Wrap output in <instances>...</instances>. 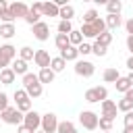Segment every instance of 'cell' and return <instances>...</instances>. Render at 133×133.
Listing matches in <instances>:
<instances>
[{"mask_svg": "<svg viewBox=\"0 0 133 133\" xmlns=\"http://www.w3.org/2000/svg\"><path fill=\"white\" fill-rule=\"evenodd\" d=\"M15 33H17V27H15V23H2V25H0V37H4V39H10Z\"/></svg>", "mask_w": 133, "mask_h": 133, "instance_id": "16", "label": "cell"}, {"mask_svg": "<svg viewBox=\"0 0 133 133\" xmlns=\"http://www.w3.org/2000/svg\"><path fill=\"white\" fill-rule=\"evenodd\" d=\"M56 133H79V131H77L75 123H71V121H60V123H58Z\"/></svg>", "mask_w": 133, "mask_h": 133, "instance_id": "20", "label": "cell"}, {"mask_svg": "<svg viewBox=\"0 0 133 133\" xmlns=\"http://www.w3.org/2000/svg\"><path fill=\"white\" fill-rule=\"evenodd\" d=\"M104 23H106V29L110 31V29H118L123 25V19H121V15H106Z\"/></svg>", "mask_w": 133, "mask_h": 133, "instance_id": "15", "label": "cell"}, {"mask_svg": "<svg viewBox=\"0 0 133 133\" xmlns=\"http://www.w3.org/2000/svg\"><path fill=\"white\" fill-rule=\"evenodd\" d=\"M0 21H2V23H12L15 17H12V12L6 8V10H0Z\"/></svg>", "mask_w": 133, "mask_h": 133, "instance_id": "39", "label": "cell"}, {"mask_svg": "<svg viewBox=\"0 0 133 133\" xmlns=\"http://www.w3.org/2000/svg\"><path fill=\"white\" fill-rule=\"evenodd\" d=\"M0 56H2L4 60L12 62V60L17 58V48L10 46V44H4V46H0Z\"/></svg>", "mask_w": 133, "mask_h": 133, "instance_id": "13", "label": "cell"}, {"mask_svg": "<svg viewBox=\"0 0 133 133\" xmlns=\"http://www.w3.org/2000/svg\"><path fill=\"white\" fill-rule=\"evenodd\" d=\"M8 8V2L6 0H0V10H6Z\"/></svg>", "mask_w": 133, "mask_h": 133, "instance_id": "50", "label": "cell"}, {"mask_svg": "<svg viewBox=\"0 0 133 133\" xmlns=\"http://www.w3.org/2000/svg\"><path fill=\"white\" fill-rule=\"evenodd\" d=\"M127 48H129V52L133 56V35H127Z\"/></svg>", "mask_w": 133, "mask_h": 133, "instance_id": "45", "label": "cell"}, {"mask_svg": "<svg viewBox=\"0 0 133 133\" xmlns=\"http://www.w3.org/2000/svg\"><path fill=\"white\" fill-rule=\"evenodd\" d=\"M8 64H10V62H8V60H4V58L0 56V71H2V69H6Z\"/></svg>", "mask_w": 133, "mask_h": 133, "instance_id": "48", "label": "cell"}, {"mask_svg": "<svg viewBox=\"0 0 133 133\" xmlns=\"http://www.w3.org/2000/svg\"><path fill=\"white\" fill-rule=\"evenodd\" d=\"M17 133H33V131H31V129H27L25 125H19V127H17Z\"/></svg>", "mask_w": 133, "mask_h": 133, "instance_id": "46", "label": "cell"}, {"mask_svg": "<svg viewBox=\"0 0 133 133\" xmlns=\"http://www.w3.org/2000/svg\"><path fill=\"white\" fill-rule=\"evenodd\" d=\"M96 42H98L100 46L108 48V46H110V42H112V33H110V31H104L102 35H98V37H96Z\"/></svg>", "mask_w": 133, "mask_h": 133, "instance_id": "29", "label": "cell"}, {"mask_svg": "<svg viewBox=\"0 0 133 133\" xmlns=\"http://www.w3.org/2000/svg\"><path fill=\"white\" fill-rule=\"evenodd\" d=\"M123 123H125V129H133V110L131 112H125Z\"/></svg>", "mask_w": 133, "mask_h": 133, "instance_id": "40", "label": "cell"}, {"mask_svg": "<svg viewBox=\"0 0 133 133\" xmlns=\"http://www.w3.org/2000/svg\"><path fill=\"white\" fill-rule=\"evenodd\" d=\"M79 31H81V35H83V37H98V33H96L94 25H85V23H83V27H81Z\"/></svg>", "mask_w": 133, "mask_h": 133, "instance_id": "31", "label": "cell"}, {"mask_svg": "<svg viewBox=\"0 0 133 133\" xmlns=\"http://www.w3.org/2000/svg\"><path fill=\"white\" fill-rule=\"evenodd\" d=\"M23 89L27 91L29 98H39V96L44 94V85L39 83V79H37L35 73H27V75H23Z\"/></svg>", "mask_w": 133, "mask_h": 133, "instance_id": "1", "label": "cell"}, {"mask_svg": "<svg viewBox=\"0 0 133 133\" xmlns=\"http://www.w3.org/2000/svg\"><path fill=\"white\" fill-rule=\"evenodd\" d=\"M0 121L6 123V125H23V112L17 110V106H8L6 110L0 112Z\"/></svg>", "mask_w": 133, "mask_h": 133, "instance_id": "3", "label": "cell"}, {"mask_svg": "<svg viewBox=\"0 0 133 133\" xmlns=\"http://www.w3.org/2000/svg\"><path fill=\"white\" fill-rule=\"evenodd\" d=\"M116 108H118L121 112H131V110H133V102H129V100L123 98V100L116 102Z\"/></svg>", "mask_w": 133, "mask_h": 133, "instance_id": "32", "label": "cell"}, {"mask_svg": "<svg viewBox=\"0 0 133 133\" xmlns=\"http://www.w3.org/2000/svg\"><path fill=\"white\" fill-rule=\"evenodd\" d=\"M64 66H66V62H64L60 56H56V58H52V60H50V69H52L54 73H60V71H64Z\"/></svg>", "mask_w": 133, "mask_h": 133, "instance_id": "28", "label": "cell"}, {"mask_svg": "<svg viewBox=\"0 0 133 133\" xmlns=\"http://www.w3.org/2000/svg\"><path fill=\"white\" fill-rule=\"evenodd\" d=\"M123 98H125V100H129V102H133V87H131V89H129V91H127Z\"/></svg>", "mask_w": 133, "mask_h": 133, "instance_id": "47", "label": "cell"}, {"mask_svg": "<svg viewBox=\"0 0 133 133\" xmlns=\"http://www.w3.org/2000/svg\"><path fill=\"white\" fill-rule=\"evenodd\" d=\"M60 58H62L64 62H77V60H79V52H77L75 46H69V48L60 50Z\"/></svg>", "mask_w": 133, "mask_h": 133, "instance_id": "12", "label": "cell"}, {"mask_svg": "<svg viewBox=\"0 0 133 133\" xmlns=\"http://www.w3.org/2000/svg\"><path fill=\"white\" fill-rule=\"evenodd\" d=\"M12 98H15V102H17V104H21V102H25V100H31V98L27 96V91H25V89H15Z\"/></svg>", "mask_w": 133, "mask_h": 133, "instance_id": "34", "label": "cell"}, {"mask_svg": "<svg viewBox=\"0 0 133 133\" xmlns=\"http://www.w3.org/2000/svg\"><path fill=\"white\" fill-rule=\"evenodd\" d=\"M8 10L12 12L15 19H25L27 12H29V6L25 2H12V4H8Z\"/></svg>", "mask_w": 133, "mask_h": 133, "instance_id": "10", "label": "cell"}, {"mask_svg": "<svg viewBox=\"0 0 133 133\" xmlns=\"http://www.w3.org/2000/svg\"><path fill=\"white\" fill-rule=\"evenodd\" d=\"M31 33H33V37H35V39L46 42V39L50 37V25H48V23H44V21H39V23H35V25L31 27Z\"/></svg>", "mask_w": 133, "mask_h": 133, "instance_id": "7", "label": "cell"}, {"mask_svg": "<svg viewBox=\"0 0 133 133\" xmlns=\"http://www.w3.org/2000/svg\"><path fill=\"white\" fill-rule=\"evenodd\" d=\"M60 8L54 2H42V17H58Z\"/></svg>", "mask_w": 133, "mask_h": 133, "instance_id": "14", "label": "cell"}, {"mask_svg": "<svg viewBox=\"0 0 133 133\" xmlns=\"http://www.w3.org/2000/svg\"><path fill=\"white\" fill-rule=\"evenodd\" d=\"M58 17H60V21H71V19L75 17V8H73L71 4H66V6H62V8H60Z\"/></svg>", "mask_w": 133, "mask_h": 133, "instance_id": "23", "label": "cell"}, {"mask_svg": "<svg viewBox=\"0 0 133 133\" xmlns=\"http://www.w3.org/2000/svg\"><path fill=\"white\" fill-rule=\"evenodd\" d=\"M69 44H71V46H75V48H77V46H81V44H83V35H81V31L73 29V31L69 33Z\"/></svg>", "mask_w": 133, "mask_h": 133, "instance_id": "25", "label": "cell"}, {"mask_svg": "<svg viewBox=\"0 0 133 133\" xmlns=\"http://www.w3.org/2000/svg\"><path fill=\"white\" fill-rule=\"evenodd\" d=\"M75 73H77L79 77H91V75L96 73V66H94V62H89V60H77V62H75Z\"/></svg>", "mask_w": 133, "mask_h": 133, "instance_id": "8", "label": "cell"}, {"mask_svg": "<svg viewBox=\"0 0 133 133\" xmlns=\"http://www.w3.org/2000/svg\"><path fill=\"white\" fill-rule=\"evenodd\" d=\"M10 69H12V73H15V75H27V73H29V71H27V62H25V60H21V58H15Z\"/></svg>", "mask_w": 133, "mask_h": 133, "instance_id": "19", "label": "cell"}, {"mask_svg": "<svg viewBox=\"0 0 133 133\" xmlns=\"http://www.w3.org/2000/svg\"><path fill=\"white\" fill-rule=\"evenodd\" d=\"M106 10H108V15H121L123 2H121V0H108V2H106Z\"/></svg>", "mask_w": 133, "mask_h": 133, "instance_id": "21", "label": "cell"}, {"mask_svg": "<svg viewBox=\"0 0 133 133\" xmlns=\"http://www.w3.org/2000/svg\"><path fill=\"white\" fill-rule=\"evenodd\" d=\"M58 116L54 114V112H46V114H42V131L44 133H56V129H58Z\"/></svg>", "mask_w": 133, "mask_h": 133, "instance_id": "6", "label": "cell"}, {"mask_svg": "<svg viewBox=\"0 0 133 133\" xmlns=\"http://www.w3.org/2000/svg\"><path fill=\"white\" fill-rule=\"evenodd\" d=\"M91 25H94V29H96V33H98V35H102L104 31H108V29H106V23H104V19H100V17H98V19H96Z\"/></svg>", "mask_w": 133, "mask_h": 133, "instance_id": "33", "label": "cell"}, {"mask_svg": "<svg viewBox=\"0 0 133 133\" xmlns=\"http://www.w3.org/2000/svg\"><path fill=\"white\" fill-rule=\"evenodd\" d=\"M127 69L133 73V56H129V58H127Z\"/></svg>", "mask_w": 133, "mask_h": 133, "instance_id": "49", "label": "cell"}, {"mask_svg": "<svg viewBox=\"0 0 133 133\" xmlns=\"http://www.w3.org/2000/svg\"><path fill=\"white\" fill-rule=\"evenodd\" d=\"M85 102H89V104H102L104 100H108V89L104 87V85H96V87H89L87 91H85Z\"/></svg>", "mask_w": 133, "mask_h": 133, "instance_id": "2", "label": "cell"}, {"mask_svg": "<svg viewBox=\"0 0 133 133\" xmlns=\"http://www.w3.org/2000/svg\"><path fill=\"white\" fill-rule=\"evenodd\" d=\"M98 121H100V116H98L94 110H81V112H79V123H81V127L87 129V131L98 129Z\"/></svg>", "mask_w": 133, "mask_h": 133, "instance_id": "4", "label": "cell"}, {"mask_svg": "<svg viewBox=\"0 0 133 133\" xmlns=\"http://www.w3.org/2000/svg\"><path fill=\"white\" fill-rule=\"evenodd\" d=\"M125 29H127L129 35H133V17H131L129 21H125Z\"/></svg>", "mask_w": 133, "mask_h": 133, "instance_id": "44", "label": "cell"}, {"mask_svg": "<svg viewBox=\"0 0 133 133\" xmlns=\"http://www.w3.org/2000/svg\"><path fill=\"white\" fill-rule=\"evenodd\" d=\"M96 19H98V10H96V8H89V10L83 15V23H85V25H91Z\"/></svg>", "mask_w": 133, "mask_h": 133, "instance_id": "30", "label": "cell"}, {"mask_svg": "<svg viewBox=\"0 0 133 133\" xmlns=\"http://www.w3.org/2000/svg\"><path fill=\"white\" fill-rule=\"evenodd\" d=\"M29 10H31V12H37V15H42V2H33V4L29 6Z\"/></svg>", "mask_w": 133, "mask_h": 133, "instance_id": "43", "label": "cell"}, {"mask_svg": "<svg viewBox=\"0 0 133 133\" xmlns=\"http://www.w3.org/2000/svg\"><path fill=\"white\" fill-rule=\"evenodd\" d=\"M50 54L46 52V50H35V56H33V62H35V66H39V69H48L50 66Z\"/></svg>", "mask_w": 133, "mask_h": 133, "instance_id": "11", "label": "cell"}, {"mask_svg": "<svg viewBox=\"0 0 133 133\" xmlns=\"http://www.w3.org/2000/svg\"><path fill=\"white\" fill-rule=\"evenodd\" d=\"M73 31V25H71V21H60L58 23V33H64V35H69Z\"/></svg>", "mask_w": 133, "mask_h": 133, "instance_id": "35", "label": "cell"}, {"mask_svg": "<svg viewBox=\"0 0 133 133\" xmlns=\"http://www.w3.org/2000/svg\"><path fill=\"white\" fill-rule=\"evenodd\" d=\"M77 52H79V56H81V54H83V56H87V54L91 52V44H85V42H83L81 46H77Z\"/></svg>", "mask_w": 133, "mask_h": 133, "instance_id": "41", "label": "cell"}, {"mask_svg": "<svg viewBox=\"0 0 133 133\" xmlns=\"http://www.w3.org/2000/svg\"><path fill=\"white\" fill-rule=\"evenodd\" d=\"M15 79H17V75L12 73V69H10V66H6V69H2V71H0V83L10 85V83H15Z\"/></svg>", "mask_w": 133, "mask_h": 133, "instance_id": "17", "label": "cell"}, {"mask_svg": "<svg viewBox=\"0 0 133 133\" xmlns=\"http://www.w3.org/2000/svg\"><path fill=\"white\" fill-rule=\"evenodd\" d=\"M35 133H44V131H42V129H39V131H35Z\"/></svg>", "mask_w": 133, "mask_h": 133, "instance_id": "54", "label": "cell"}, {"mask_svg": "<svg viewBox=\"0 0 133 133\" xmlns=\"http://www.w3.org/2000/svg\"><path fill=\"white\" fill-rule=\"evenodd\" d=\"M102 133H112V131H102Z\"/></svg>", "mask_w": 133, "mask_h": 133, "instance_id": "53", "label": "cell"}, {"mask_svg": "<svg viewBox=\"0 0 133 133\" xmlns=\"http://www.w3.org/2000/svg\"><path fill=\"white\" fill-rule=\"evenodd\" d=\"M127 79H129V83H131V87H133V73H129V75H127Z\"/></svg>", "mask_w": 133, "mask_h": 133, "instance_id": "51", "label": "cell"}, {"mask_svg": "<svg viewBox=\"0 0 133 133\" xmlns=\"http://www.w3.org/2000/svg\"><path fill=\"white\" fill-rule=\"evenodd\" d=\"M91 52H94L96 56H106L108 48H104V46H100L98 42H94V44H91Z\"/></svg>", "mask_w": 133, "mask_h": 133, "instance_id": "36", "label": "cell"}, {"mask_svg": "<svg viewBox=\"0 0 133 133\" xmlns=\"http://www.w3.org/2000/svg\"><path fill=\"white\" fill-rule=\"evenodd\" d=\"M39 17H42V15H37V12H31V10H29V12H27V17H25V23H29V25L33 27L35 23H39Z\"/></svg>", "mask_w": 133, "mask_h": 133, "instance_id": "38", "label": "cell"}, {"mask_svg": "<svg viewBox=\"0 0 133 133\" xmlns=\"http://www.w3.org/2000/svg\"><path fill=\"white\" fill-rule=\"evenodd\" d=\"M6 108H8V96L4 91H0V112L6 110Z\"/></svg>", "mask_w": 133, "mask_h": 133, "instance_id": "42", "label": "cell"}, {"mask_svg": "<svg viewBox=\"0 0 133 133\" xmlns=\"http://www.w3.org/2000/svg\"><path fill=\"white\" fill-rule=\"evenodd\" d=\"M98 127H100L102 131H112V121H110V118H104V116H100V121H98Z\"/></svg>", "mask_w": 133, "mask_h": 133, "instance_id": "37", "label": "cell"}, {"mask_svg": "<svg viewBox=\"0 0 133 133\" xmlns=\"http://www.w3.org/2000/svg\"><path fill=\"white\" fill-rule=\"evenodd\" d=\"M33 56H35V52H33V48H29V46H23V48L19 50V58L25 60V62L33 60Z\"/></svg>", "mask_w": 133, "mask_h": 133, "instance_id": "27", "label": "cell"}, {"mask_svg": "<svg viewBox=\"0 0 133 133\" xmlns=\"http://www.w3.org/2000/svg\"><path fill=\"white\" fill-rule=\"evenodd\" d=\"M123 133H133V129H123Z\"/></svg>", "mask_w": 133, "mask_h": 133, "instance_id": "52", "label": "cell"}, {"mask_svg": "<svg viewBox=\"0 0 133 133\" xmlns=\"http://www.w3.org/2000/svg\"><path fill=\"white\" fill-rule=\"evenodd\" d=\"M54 44H56V48H58V50H64V48H69V46H71V44H69V35H64V33H56Z\"/></svg>", "mask_w": 133, "mask_h": 133, "instance_id": "26", "label": "cell"}, {"mask_svg": "<svg viewBox=\"0 0 133 133\" xmlns=\"http://www.w3.org/2000/svg\"><path fill=\"white\" fill-rule=\"evenodd\" d=\"M102 77H104V81H106V83H116V79H118L121 75H118V71H116L114 66H108V69L104 71V75H102Z\"/></svg>", "mask_w": 133, "mask_h": 133, "instance_id": "22", "label": "cell"}, {"mask_svg": "<svg viewBox=\"0 0 133 133\" xmlns=\"http://www.w3.org/2000/svg\"><path fill=\"white\" fill-rule=\"evenodd\" d=\"M100 108H102V116H104V118H110V121L116 118V112H118L116 102H112V100H104V102L100 104Z\"/></svg>", "mask_w": 133, "mask_h": 133, "instance_id": "9", "label": "cell"}, {"mask_svg": "<svg viewBox=\"0 0 133 133\" xmlns=\"http://www.w3.org/2000/svg\"><path fill=\"white\" fill-rule=\"evenodd\" d=\"M54 75H56V73H54V71L48 66V69H39L37 79H39V83L44 85V83H52V81H54Z\"/></svg>", "mask_w": 133, "mask_h": 133, "instance_id": "18", "label": "cell"}, {"mask_svg": "<svg viewBox=\"0 0 133 133\" xmlns=\"http://www.w3.org/2000/svg\"><path fill=\"white\" fill-rule=\"evenodd\" d=\"M23 125H25L27 129H31L33 133H35V131H39V127H42V114H39V112H35V110L25 112V114H23Z\"/></svg>", "mask_w": 133, "mask_h": 133, "instance_id": "5", "label": "cell"}, {"mask_svg": "<svg viewBox=\"0 0 133 133\" xmlns=\"http://www.w3.org/2000/svg\"><path fill=\"white\" fill-rule=\"evenodd\" d=\"M114 87H116V91L127 94V91L131 89V83H129V79H127V77H118V79H116V83H114Z\"/></svg>", "mask_w": 133, "mask_h": 133, "instance_id": "24", "label": "cell"}]
</instances>
